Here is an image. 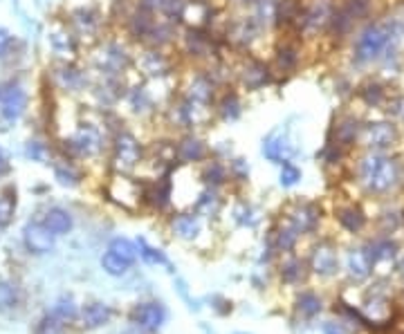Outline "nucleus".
Returning a JSON list of instances; mask_svg holds the SVG:
<instances>
[{
  "label": "nucleus",
  "mask_w": 404,
  "mask_h": 334,
  "mask_svg": "<svg viewBox=\"0 0 404 334\" xmlns=\"http://www.w3.org/2000/svg\"><path fill=\"white\" fill-rule=\"evenodd\" d=\"M216 209H218V200H216L214 193H211V196H209V193H205V196H202V198L198 200V211L211 215Z\"/></svg>",
  "instance_id": "obj_30"
},
{
  "label": "nucleus",
  "mask_w": 404,
  "mask_h": 334,
  "mask_svg": "<svg viewBox=\"0 0 404 334\" xmlns=\"http://www.w3.org/2000/svg\"><path fill=\"white\" fill-rule=\"evenodd\" d=\"M373 267H375V261H373V254H370L368 249H355V252H350L348 256V272L350 276H355V278H366L370 272H373Z\"/></svg>",
  "instance_id": "obj_10"
},
{
  "label": "nucleus",
  "mask_w": 404,
  "mask_h": 334,
  "mask_svg": "<svg viewBox=\"0 0 404 334\" xmlns=\"http://www.w3.org/2000/svg\"><path fill=\"white\" fill-rule=\"evenodd\" d=\"M45 227L55 233V235H61V233H68L72 229V218L68 211L63 209H50L45 213Z\"/></svg>",
  "instance_id": "obj_15"
},
{
  "label": "nucleus",
  "mask_w": 404,
  "mask_h": 334,
  "mask_svg": "<svg viewBox=\"0 0 404 334\" xmlns=\"http://www.w3.org/2000/svg\"><path fill=\"white\" fill-rule=\"evenodd\" d=\"M173 229L178 235H182V238H194L200 229V224L194 215H178L175 222H173Z\"/></svg>",
  "instance_id": "obj_22"
},
{
  "label": "nucleus",
  "mask_w": 404,
  "mask_h": 334,
  "mask_svg": "<svg viewBox=\"0 0 404 334\" xmlns=\"http://www.w3.org/2000/svg\"><path fill=\"white\" fill-rule=\"evenodd\" d=\"M55 317H59L61 321H72L77 317V305H74L72 298H59L57 305H55Z\"/></svg>",
  "instance_id": "obj_26"
},
{
  "label": "nucleus",
  "mask_w": 404,
  "mask_h": 334,
  "mask_svg": "<svg viewBox=\"0 0 404 334\" xmlns=\"http://www.w3.org/2000/svg\"><path fill=\"white\" fill-rule=\"evenodd\" d=\"M312 269L319 276H331L337 272V252L328 242H322L312 252Z\"/></svg>",
  "instance_id": "obj_9"
},
{
  "label": "nucleus",
  "mask_w": 404,
  "mask_h": 334,
  "mask_svg": "<svg viewBox=\"0 0 404 334\" xmlns=\"http://www.w3.org/2000/svg\"><path fill=\"white\" fill-rule=\"evenodd\" d=\"M14 204H16V200H12V198H0V227H5V224L12 220Z\"/></svg>",
  "instance_id": "obj_29"
},
{
  "label": "nucleus",
  "mask_w": 404,
  "mask_h": 334,
  "mask_svg": "<svg viewBox=\"0 0 404 334\" xmlns=\"http://www.w3.org/2000/svg\"><path fill=\"white\" fill-rule=\"evenodd\" d=\"M339 222L342 227L350 233H357L364 229L366 224V215L359 207H346V209H339Z\"/></svg>",
  "instance_id": "obj_14"
},
{
  "label": "nucleus",
  "mask_w": 404,
  "mask_h": 334,
  "mask_svg": "<svg viewBox=\"0 0 404 334\" xmlns=\"http://www.w3.org/2000/svg\"><path fill=\"white\" fill-rule=\"evenodd\" d=\"M110 252H115L117 256H122L124 261H129V263H135V258H137V247L131 242V240H126V238H115L110 242Z\"/></svg>",
  "instance_id": "obj_23"
},
{
  "label": "nucleus",
  "mask_w": 404,
  "mask_h": 334,
  "mask_svg": "<svg viewBox=\"0 0 404 334\" xmlns=\"http://www.w3.org/2000/svg\"><path fill=\"white\" fill-rule=\"evenodd\" d=\"M355 137H357V124L355 122H346V124H342L337 128V139L342 144H350Z\"/></svg>",
  "instance_id": "obj_28"
},
{
  "label": "nucleus",
  "mask_w": 404,
  "mask_h": 334,
  "mask_svg": "<svg viewBox=\"0 0 404 334\" xmlns=\"http://www.w3.org/2000/svg\"><path fill=\"white\" fill-rule=\"evenodd\" d=\"M299 180H301V170L296 168L294 164H290V161H283V166H281V184L283 187H294Z\"/></svg>",
  "instance_id": "obj_27"
},
{
  "label": "nucleus",
  "mask_w": 404,
  "mask_h": 334,
  "mask_svg": "<svg viewBox=\"0 0 404 334\" xmlns=\"http://www.w3.org/2000/svg\"><path fill=\"white\" fill-rule=\"evenodd\" d=\"M57 180L61 182V184H66V187H74L79 182V177H77V173L74 170H70V168H57Z\"/></svg>",
  "instance_id": "obj_33"
},
{
  "label": "nucleus",
  "mask_w": 404,
  "mask_h": 334,
  "mask_svg": "<svg viewBox=\"0 0 404 334\" xmlns=\"http://www.w3.org/2000/svg\"><path fill=\"white\" fill-rule=\"evenodd\" d=\"M324 334H344V330H342V326H337V323H326Z\"/></svg>",
  "instance_id": "obj_39"
},
{
  "label": "nucleus",
  "mask_w": 404,
  "mask_h": 334,
  "mask_svg": "<svg viewBox=\"0 0 404 334\" xmlns=\"http://www.w3.org/2000/svg\"><path fill=\"white\" fill-rule=\"evenodd\" d=\"M18 303V289L14 283L9 281H0V312L14 310Z\"/></svg>",
  "instance_id": "obj_21"
},
{
  "label": "nucleus",
  "mask_w": 404,
  "mask_h": 334,
  "mask_svg": "<svg viewBox=\"0 0 404 334\" xmlns=\"http://www.w3.org/2000/svg\"><path fill=\"white\" fill-rule=\"evenodd\" d=\"M25 106H27V94L16 85V88L7 90L3 94V99H0V115H3L5 122L14 124L18 117L25 112Z\"/></svg>",
  "instance_id": "obj_7"
},
{
  "label": "nucleus",
  "mask_w": 404,
  "mask_h": 334,
  "mask_svg": "<svg viewBox=\"0 0 404 334\" xmlns=\"http://www.w3.org/2000/svg\"><path fill=\"white\" fill-rule=\"evenodd\" d=\"M108 196L113 198V202L122 204L124 209H135L142 193L129 177H115L113 184L108 187Z\"/></svg>",
  "instance_id": "obj_6"
},
{
  "label": "nucleus",
  "mask_w": 404,
  "mask_h": 334,
  "mask_svg": "<svg viewBox=\"0 0 404 334\" xmlns=\"http://www.w3.org/2000/svg\"><path fill=\"white\" fill-rule=\"evenodd\" d=\"M12 43H14V36L9 34L7 29L0 27V57H5V54L9 52V48H12Z\"/></svg>",
  "instance_id": "obj_36"
},
{
  "label": "nucleus",
  "mask_w": 404,
  "mask_h": 334,
  "mask_svg": "<svg viewBox=\"0 0 404 334\" xmlns=\"http://www.w3.org/2000/svg\"><path fill=\"white\" fill-rule=\"evenodd\" d=\"M137 249H140V256L144 258L146 263H151V265H166V256L159 252V249H153V247H148L146 240L137 242Z\"/></svg>",
  "instance_id": "obj_25"
},
{
  "label": "nucleus",
  "mask_w": 404,
  "mask_h": 334,
  "mask_svg": "<svg viewBox=\"0 0 404 334\" xmlns=\"http://www.w3.org/2000/svg\"><path fill=\"white\" fill-rule=\"evenodd\" d=\"M81 321H83V326L90 328V330L101 328L110 321V307L103 305V303H90L86 310H83Z\"/></svg>",
  "instance_id": "obj_13"
},
{
  "label": "nucleus",
  "mask_w": 404,
  "mask_h": 334,
  "mask_svg": "<svg viewBox=\"0 0 404 334\" xmlns=\"http://www.w3.org/2000/svg\"><path fill=\"white\" fill-rule=\"evenodd\" d=\"M290 220H292V227L296 231L305 233V231L315 229V224L319 220V211H317V207H312V204H299V207L292 211Z\"/></svg>",
  "instance_id": "obj_11"
},
{
  "label": "nucleus",
  "mask_w": 404,
  "mask_h": 334,
  "mask_svg": "<svg viewBox=\"0 0 404 334\" xmlns=\"http://www.w3.org/2000/svg\"><path fill=\"white\" fill-rule=\"evenodd\" d=\"M9 170V157H7V153L3 148H0V175H5Z\"/></svg>",
  "instance_id": "obj_38"
},
{
  "label": "nucleus",
  "mask_w": 404,
  "mask_h": 334,
  "mask_svg": "<svg viewBox=\"0 0 404 334\" xmlns=\"http://www.w3.org/2000/svg\"><path fill=\"white\" fill-rule=\"evenodd\" d=\"M400 272H402V274H404V261H402V263H400Z\"/></svg>",
  "instance_id": "obj_40"
},
{
  "label": "nucleus",
  "mask_w": 404,
  "mask_h": 334,
  "mask_svg": "<svg viewBox=\"0 0 404 334\" xmlns=\"http://www.w3.org/2000/svg\"><path fill=\"white\" fill-rule=\"evenodd\" d=\"M290 153H292L290 142H288V137H283V135H272L268 142L263 144V155L272 161H285L290 157Z\"/></svg>",
  "instance_id": "obj_12"
},
{
  "label": "nucleus",
  "mask_w": 404,
  "mask_h": 334,
  "mask_svg": "<svg viewBox=\"0 0 404 334\" xmlns=\"http://www.w3.org/2000/svg\"><path fill=\"white\" fill-rule=\"evenodd\" d=\"M328 20H331V5H328V3H319L305 14V25L312 27V29L324 27Z\"/></svg>",
  "instance_id": "obj_20"
},
{
  "label": "nucleus",
  "mask_w": 404,
  "mask_h": 334,
  "mask_svg": "<svg viewBox=\"0 0 404 334\" xmlns=\"http://www.w3.org/2000/svg\"><path fill=\"white\" fill-rule=\"evenodd\" d=\"M301 263L299 261H290L288 265H283V278L288 283H292V281H296V278L301 276Z\"/></svg>",
  "instance_id": "obj_32"
},
{
  "label": "nucleus",
  "mask_w": 404,
  "mask_h": 334,
  "mask_svg": "<svg viewBox=\"0 0 404 334\" xmlns=\"http://www.w3.org/2000/svg\"><path fill=\"white\" fill-rule=\"evenodd\" d=\"M396 126L389 124V122H375V124H368L364 126L361 131V142H364L368 148H389L393 142H396Z\"/></svg>",
  "instance_id": "obj_4"
},
{
  "label": "nucleus",
  "mask_w": 404,
  "mask_h": 334,
  "mask_svg": "<svg viewBox=\"0 0 404 334\" xmlns=\"http://www.w3.org/2000/svg\"><path fill=\"white\" fill-rule=\"evenodd\" d=\"M400 34H402V27L398 20H391V23H370L368 27L361 29V34L357 36L355 59L359 63L377 61Z\"/></svg>",
  "instance_id": "obj_1"
},
{
  "label": "nucleus",
  "mask_w": 404,
  "mask_h": 334,
  "mask_svg": "<svg viewBox=\"0 0 404 334\" xmlns=\"http://www.w3.org/2000/svg\"><path fill=\"white\" fill-rule=\"evenodd\" d=\"M359 177L364 187L373 193H387L398 184L400 180V166L393 157L370 153L361 159L359 164Z\"/></svg>",
  "instance_id": "obj_2"
},
{
  "label": "nucleus",
  "mask_w": 404,
  "mask_h": 334,
  "mask_svg": "<svg viewBox=\"0 0 404 334\" xmlns=\"http://www.w3.org/2000/svg\"><path fill=\"white\" fill-rule=\"evenodd\" d=\"M133 263L129 261H124L122 256H117L115 252H108L103 258H101V267H103V272H108L110 276H122L129 272V267Z\"/></svg>",
  "instance_id": "obj_19"
},
{
  "label": "nucleus",
  "mask_w": 404,
  "mask_h": 334,
  "mask_svg": "<svg viewBox=\"0 0 404 334\" xmlns=\"http://www.w3.org/2000/svg\"><path fill=\"white\" fill-rule=\"evenodd\" d=\"M74 146H77V150H81V153H86V155H92V153H97V150L101 148L99 144V135L94 133V131H81L77 137H74Z\"/></svg>",
  "instance_id": "obj_18"
},
{
  "label": "nucleus",
  "mask_w": 404,
  "mask_h": 334,
  "mask_svg": "<svg viewBox=\"0 0 404 334\" xmlns=\"http://www.w3.org/2000/svg\"><path fill=\"white\" fill-rule=\"evenodd\" d=\"M61 319L59 317H48L43 319V323H41V328H38V334H61V326L63 323H59Z\"/></svg>",
  "instance_id": "obj_31"
},
{
  "label": "nucleus",
  "mask_w": 404,
  "mask_h": 334,
  "mask_svg": "<svg viewBox=\"0 0 404 334\" xmlns=\"http://www.w3.org/2000/svg\"><path fill=\"white\" fill-rule=\"evenodd\" d=\"M23 238H25V247L31 252V254H48L52 252V247H55V233H52L45 222L38 224V222H29L25 224L23 229Z\"/></svg>",
  "instance_id": "obj_3"
},
{
  "label": "nucleus",
  "mask_w": 404,
  "mask_h": 334,
  "mask_svg": "<svg viewBox=\"0 0 404 334\" xmlns=\"http://www.w3.org/2000/svg\"><path fill=\"white\" fill-rule=\"evenodd\" d=\"M294 63H296L294 50H281V52H279V66H281L283 70H292Z\"/></svg>",
  "instance_id": "obj_35"
},
{
  "label": "nucleus",
  "mask_w": 404,
  "mask_h": 334,
  "mask_svg": "<svg viewBox=\"0 0 404 334\" xmlns=\"http://www.w3.org/2000/svg\"><path fill=\"white\" fill-rule=\"evenodd\" d=\"M27 155H29V157H36V159H41V157H43V148H41V144H38V142H29V146H27Z\"/></svg>",
  "instance_id": "obj_37"
},
{
  "label": "nucleus",
  "mask_w": 404,
  "mask_h": 334,
  "mask_svg": "<svg viewBox=\"0 0 404 334\" xmlns=\"http://www.w3.org/2000/svg\"><path fill=\"white\" fill-rule=\"evenodd\" d=\"M164 319H166V310L159 303H142V305H137L133 312V321L144 330L162 328Z\"/></svg>",
  "instance_id": "obj_8"
},
{
  "label": "nucleus",
  "mask_w": 404,
  "mask_h": 334,
  "mask_svg": "<svg viewBox=\"0 0 404 334\" xmlns=\"http://www.w3.org/2000/svg\"><path fill=\"white\" fill-rule=\"evenodd\" d=\"M142 5L151 12H159L168 18H178L185 14V3L182 0H142Z\"/></svg>",
  "instance_id": "obj_16"
},
{
  "label": "nucleus",
  "mask_w": 404,
  "mask_h": 334,
  "mask_svg": "<svg viewBox=\"0 0 404 334\" xmlns=\"http://www.w3.org/2000/svg\"><path fill=\"white\" fill-rule=\"evenodd\" d=\"M178 155L185 161H198V159L205 157V144H202L200 139L187 137L185 142L178 146Z\"/></svg>",
  "instance_id": "obj_17"
},
{
  "label": "nucleus",
  "mask_w": 404,
  "mask_h": 334,
  "mask_svg": "<svg viewBox=\"0 0 404 334\" xmlns=\"http://www.w3.org/2000/svg\"><path fill=\"white\" fill-rule=\"evenodd\" d=\"M296 233H299V231H296L294 227H292V229H285V231H281V233H279V247H281L283 252H288L290 247L294 245V240H296Z\"/></svg>",
  "instance_id": "obj_34"
},
{
  "label": "nucleus",
  "mask_w": 404,
  "mask_h": 334,
  "mask_svg": "<svg viewBox=\"0 0 404 334\" xmlns=\"http://www.w3.org/2000/svg\"><path fill=\"white\" fill-rule=\"evenodd\" d=\"M296 305H299V312L305 317H315L322 312V300H319L317 294H310V292H303L296 300Z\"/></svg>",
  "instance_id": "obj_24"
},
{
  "label": "nucleus",
  "mask_w": 404,
  "mask_h": 334,
  "mask_svg": "<svg viewBox=\"0 0 404 334\" xmlns=\"http://www.w3.org/2000/svg\"><path fill=\"white\" fill-rule=\"evenodd\" d=\"M140 161V144L129 133H122L115 144V166L120 170H131Z\"/></svg>",
  "instance_id": "obj_5"
}]
</instances>
